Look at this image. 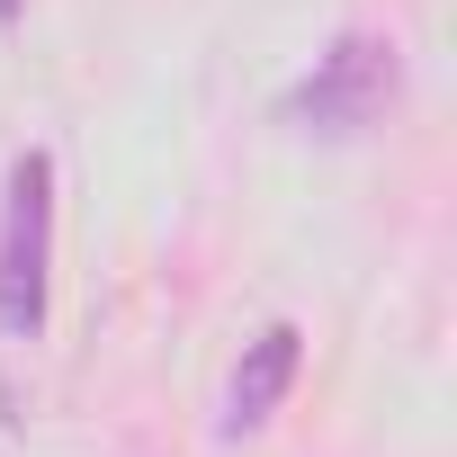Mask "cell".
<instances>
[{"label": "cell", "instance_id": "1", "mask_svg": "<svg viewBox=\"0 0 457 457\" xmlns=\"http://www.w3.org/2000/svg\"><path fill=\"white\" fill-rule=\"evenodd\" d=\"M395 90H403V63H395V37H377V28H350V37H332L323 54H314V72L287 90V126L296 135H323V144H350V135H368L386 108H395Z\"/></svg>", "mask_w": 457, "mask_h": 457}, {"label": "cell", "instance_id": "2", "mask_svg": "<svg viewBox=\"0 0 457 457\" xmlns=\"http://www.w3.org/2000/svg\"><path fill=\"white\" fill-rule=\"evenodd\" d=\"M46 287H54V153L28 144L0 197V332L10 341L46 332Z\"/></svg>", "mask_w": 457, "mask_h": 457}, {"label": "cell", "instance_id": "3", "mask_svg": "<svg viewBox=\"0 0 457 457\" xmlns=\"http://www.w3.org/2000/svg\"><path fill=\"white\" fill-rule=\"evenodd\" d=\"M296 368H305V332H296V323H270L261 341H243V359H234V386H224V439L261 430V421L287 403Z\"/></svg>", "mask_w": 457, "mask_h": 457}, {"label": "cell", "instance_id": "4", "mask_svg": "<svg viewBox=\"0 0 457 457\" xmlns=\"http://www.w3.org/2000/svg\"><path fill=\"white\" fill-rule=\"evenodd\" d=\"M19 10H28V0H0V28H10V19H19Z\"/></svg>", "mask_w": 457, "mask_h": 457}]
</instances>
